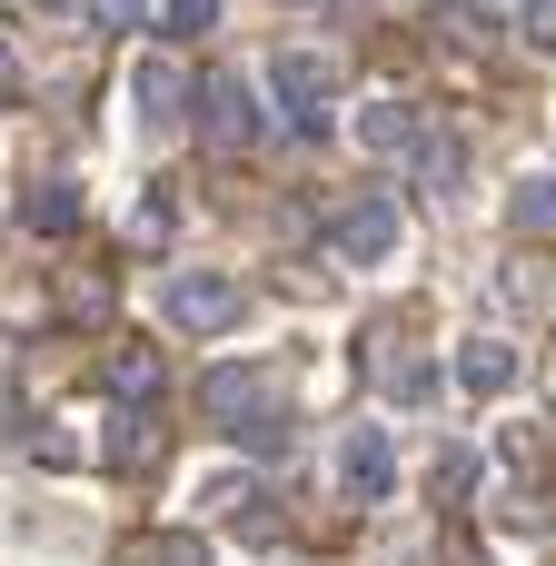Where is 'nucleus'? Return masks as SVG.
<instances>
[{"instance_id": "nucleus-1", "label": "nucleus", "mask_w": 556, "mask_h": 566, "mask_svg": "<svg viewBox=\"0 0 556 566\" xmlns=\"http://www.w3.org/2000/svg\"><path fill=\"white\" fill-rule=\"evenodd\" d=\"M199 408H209V428H219V438H239L249 458H279V448H289V408L269 398V378H259V368H219V378L199 388Z\"/></svg>"}, {"instance_id": "nucleus-2", "label": "nucleus", "mask_w": 556, "mask_h": 566, "mask_svg": "<svg viewBox=\"0 0 556 566\" xmlns=\"http://www.w3.org/2000/svg\"><path fill=\"white\" fill-rule=\"evenodd\" d=\"M269 99H279V119H289L298 139H328V129H338V70H328L318 50H279V60H269Z\"/></svg>"}, {"instance_id": "nucleus-3", "label": "nucleus", "mask_w": 556, "mask_h": 566, "mask_svg": "<svg viewBox=\"0 0 556 566\" xmlns=\"http://www.w3.org/2000/svg\"><path fill=\"white\" fill-rule=\"evenodd\" d=\"M259 129H269L259 80H249V70H209V80H199V139H209L219 159H249V149H259Z\"/></svg>"}, {"instance_id": "nucleus-4", "label": "nucleus", "mask_w": 556, "mask_h": 566, "mask_svg": "<svg viewBox=\"0 0 556 566\" xmlns=\"http://www.w3.org/2000/svg\"><path fill=\"white\" fill-rule=\"evenodd\" d=\"M328 239H338V259H348V269H388V259H398V239H408V219H398V199H388V189H358V199H338V209H328Z\"/></svg>"}, {"instance_id": "nucleus-5", "label": "nucleus", "mask_w": 556, "mask_h": 566, "mask_svg": "<svg viewBox=\"0 0 556 566\" xmlns=\"http://www.w3.org/2000/svg\"><path fill=\"white\" fill-rule=\"evenodd\" d=\"M159 318H169L179 338H219V328L239 318V279H219V269H179V279H159Z\"/></svg>"}, {"instance_id": "nucleus-6", "label": "nucleus", "mask_w": 556, "mask_h": 566, "mask_svg": "<svg viewBox=\"0 0 556 566\" xmlns=\"http://www.w3.org/2000/svg\"><path fill=\"white\" fill-rule=\"evenodd\" d=\"M338 497H348V507H388V497H398V448H388L378 428H348V438H338Z\"/></svg>"}, {"instance_id": "nucleus-7", "label": "nucleus", "mask_w": 556, "mask_h": 566, "mask_svg": "<svg viewBox=\"0 0 556 566\" xmlns=\"http://www.w3.org/2000/svg\"><path fill=\"white\" fill-rule=\"evenodd\" d=\"M448 378H458V398H507V388L527 378V358H517L507 338L468 328V338H458V358H448Z\"/></svg>"}, {"instance_id": "nucleus-8", "label": "nucleus", "mask_w": 556, "mask_h": 566, "mask_svg": "<svg viewBox=\"0 0 556 566\" xmlns=\"http://www.w3.org/2000/svg\"><path fill=\"white\" fill-rule=\"evenodd\" d=\"M139 119H149V129H179V119H199V80H189L169 50H149V60H139Z\"/></svg>"}, {"instance_id": "nucleus-9", "label": "nucleus", "mask_w": 556, "mask_h": 566, "mask_svg": "<svg viewBox=\"0 0 556 566\" xmlns=\"http://www.w3.org/2000/svg\"><path fill=\"white\" fill-rule=\"evenodd\" d=\"M149 448H159V428H149V398H119V408H109V438H99L109 478H139V468H149Z\"/></svg>"}, {"instance_id": "nucleus-10", "label": "nucleus", "mask_w": 556, "mask_h": 566, "mask_svg": "<svg viewBox=\"0 0 556 566\" xmlns=\"http://www.w3.org/2000/svg\"><path fill=\"white\" fill-rule=\"evenodd\" d=\"M408 149H418V189H438V199L468 189V139H458V129H418Z\"/></svg>"}, {"instance_id": "nucleus-11", "label": "nucleus", "mask_w": 556, "mask_h": 566, "mask_svg": "<svg viewBox=\"0 0 556 566\" xmlns=\"http://www.w3.org/2000/svg\"><path fill=\"white\" fill-rule=\"evenodd\" d=\"M507 229H517V239H556V179L547 169L507 189Z\"/></svg>"}, {"instance_id": "nucleus-12", "label": "nucleus", "mask_w": 556, "mask_h": 566, "mask_svg": "<svg viewBox=\"0 0 556 566\" xmlns=\"http://www.w3.org/2000/svg\"><path fill=\"white\" fill-rule=\"evenodd\" d=\"M418 129H428V119H418L408 99H368V109H358V139H368V149H408Z\"/></svg>"}, {"instance_id": "nucleus-13", "label": "nucleus", "mask_w": 556, "mask_h": 566, "mask_svg": "<svg viewBox=\"0 0 556 566\" xmlns=\"http://www.w3.org/2000/svg\"><path fill=\"white\" fill-rule=\"evenodd\" d=\"M378 388H388L398 408H438V368H428V358H408V348H388V368H378Z\"/></svg>"}, {"instance_id": "nucleus-14", "label": "nucleus", "mask_w": 556, "mask_h": 566, "mask_svg": "<svg viewBox=\"0 0 556 566\" xmlns=\"http://www.w3.org/2000/svg\"><path fill=\"white\" fill-rule=\"evenodd\" d=\"M109 388L119 398H159V358L149 348H109Z\"/></svg>"}, {"instance_id": "nucleus-15", "label": "nucleus", "mask_w": 556, "mask_h": 566, "mask_svg": "<svg viewBox=\"0 0 556 566\" xmlns=\"http://www.w3.org/2000/svg\"><path fill=\"white\" fill-rule=\"evenodd\" d=\"M428 488H438V507H468V497H478V458H468V448H448Z\"/></svg>"}, {"instance_id": "nucleus-16", "label": "nucleus", "mask_w": 556, "mask_h": 566, "mask_svg": "<svg viewBox=\"0 0 556 566\" xmlns=\"http://www.w3.org/2000/svg\"><path fill=\"white\" fill-rule=\"evenodd\" d=\"M517 40H527L537 60H556V0H517Z\"/></svg>"}, {"instance_id": "nucleus-17", "label": "nucleus", "mask_w": 556, "mask_h": 566, "mask_svg": "<svg viewBox=\"0 0 556 566\" xmlns=\"http://www.w3.org/2000/svg\"><path fill=\"white\" fill-rule=\"evenodd\" d=\"M209 20H219V0H159V30H169V40H199Z\"/></svg>"}, {"instance_id": "nucleus-18", "label": "nucleus", "mask_w": 556, "mask_h": 566, "mask_svg": "<svg viewBox=\"0 0 556 566\" xmlns=\"http://www.w3.org/2000/svg\"><path fill=\"white\" fill-rule=\"evenodd\" d=\"M139 557L149 566H209V547H199V537H159V547H139Z\"/></svg>"}, {"instance_id": "nucleus-19", "label": "nucleus", "mask_w": 556, "mask_h": 566, "mask_svg": "<svg viewBox=\"0 0 556 566\" xmlns=\"http://www.w3.org/2000/svg\"><path fill=\"white\" fill-rule=\"evenodd\" d=\"M90 20H99V30H139V20H149V0H90Z\"/></svg>"}, {"instance_id": "nucleus-20", "label": "nucleus", "mask_w": 556, "mask_h": 566, "mask_svg": "<svg viewBox=\"0 0 556 566\" xmlns=\"http://www.w3.org/2000/svg\"><path fill=\"white\" fill-rule=\"evenodd\" d=\"M0 90H20V60H10V40H0Z\"/></svg>"}, {"instance_id": "nucleus-21", "label": "nucleus", "mask_w": 556, "mask_h": 566, "mask_svg": "<svg viewBox=\"0 0 556 566\" xmlns=\"http://www.w3.org/2000/svg\"><path fill=\"white\" fill-rule=\"evenodd\" d=\"M40 10H70V0H40Z\"/></svg>"}, {"instance_id": "nucleus-22", "label": "nucleus", "mask_w": 556, "mask_h": 566, "mask_svg": "<svg viewBox=\"0 0 556 566\" xmlns=\"http://www.w3.org/2000/svg\"><path fill=\"white\" fill-rule=\"evenodd\" d=\"M269 566H289V557H269Z\"/></svg>"}]
</instances>
